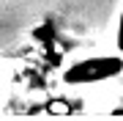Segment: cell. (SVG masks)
Returning a JSON list of instances; mask_svg holds the SVG:
<instances>
[{
	"label": "cell",
	"instance_id": "cell-2",
	"mask_svg": "<svg viewBox=\"0 0 123 121\" xmlns=\"http://www.w3.org/2000/svg\"><path fill=\"white\" fill-rule=\"evenodd\" d=\"M118 47L123 52V11H120V25H118Z\"/></svg>",
	"mask_w": 123,
	"mask_h": 121
},
{
	"label": "cell",
	"instance_id": "cell-1",
	"mask_svg": "<svg viewBox=\"0 0 123 121\" xmlns=\"http://www.w3.org/2000/svg\"><path fill=\"white\" fill-rule=\"evenodd\" d=\"M123 69V61L120 58H88V61H79L63 74L66 83H98V80H107V77H115L120 74Z\"/></svg>",
	"mask_w": 123,
	"mask_h": 121
}]
</instances>
